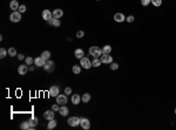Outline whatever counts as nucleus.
<instances>
[{
  "label": "nucleus",
  "instance_id": "c85d7f7f",
  "mask_svg": "<svg viewBox=\"0 0 176 130\" xmlns=\"http://www.w3.org/2000/svg\"><path fill=\"white\" fill-rule=\"evenodd\" d=\"M7 54H8V50H6L5 48H0V58L4 59L7 56Z\"/></svg>",
  "mask_w": 176,
  "mask_h": 130
},
{
  "label": "nucleus",
  "instance_id": "f03ea898",
  "mask_svg": "<svg viewBox=\"0 0 176 130\" xmlns=\"http://www.w3.org/2000/svg\"><path fill=\"white\" fill-rule=\"evenodd\" d=\"M80 66H82V68H85V69H89L90 67H93L90 60L88 58H86V56H83L82 59H80Z\"/></svg>",
  "mask_w": 176,
  "mask_h": 130
},
{
  "label": "nucleus",
  "instance_id": "393cba45",
  "mask_svg": "<svg viewBox=\"0 0 176 130\" xmlns=\"http://www.w3.org/2000/svg\"><path fill=\"white\" fill-rule=\"evenodd\" d=\"M41 56H42V59H44L45 61H47V60H50V52H48V50H45V52H42V54H41Z\"/></svg>",
  "mask_w": 176,
  "mask_h": 130
},
{
  "label": "nucleus",
  "instance_id": "9b49d317",
  "mask_svg": "<svg viewBox=\"0 0 176 130\" xmlns=\"http://www.w3.org/2000/svg\"><path fill=\"white\" fill-rule=\"evenodd\" d=\"M28 69H29V68L27 67V65H20L18 67V73L20 75H26L28 72Z\"/></svg>",
  "mask_w": 176,
  "mask_h": 130
},
{
  "label": "nucleus",
  "instance_id": "a19ab883",
  "mask_svg": "<svg viewBox=\"0 0 176 130\" xmlns=\"http://www.w3.org/2000/svg\"><path fill=\"white\" fill-rule=\"evenodd\" d=\"M175 114H176V108H175Z\"/></svg>",
  "mask_w": 176,
  "mask_h": 130
},
{
  "label": "nucleus",
  "instance_id": "f8f14e48",
  "mask_svg": "<svg viewBox=\"0 0 176 130\" xmlns=\"http://www.w3.org/2000/svg\"><path fill=\"white\" fill-rule=\"evenodd\" d=\"M54 110H47V111H45V114H44V117H45L46 120H48V121H50V120H54Z\"/></svg>",
  "mask_w": 176,
  "mask_h": 130
},
{
  "label": "nucleus",
  "instance_id": "6ab92c4d",
  "mask_svg": "<svg viewBox=\"0 0 176 130\" xmlns=\"http://www.w3.org/2000/svg\"><path fill=\"white\" fill-rule=\"evenodd\" d=\"M74 54H75V56H76L77 59H82L83 56H85V53H83V49H81V48H77V49H75Z\"/></svg>",
  "mask_w": 176,
  "mask_h": 130
},
{
  "label": "nucleus",
  "instance_id": "58836bf2",
  "mask_svg": "<svg viewBox=\"0 0 176 130\" xmlns=\"http://www.w3.org/2000/svg\"><path fill=\"white\" fill-rule=\"evenodd\" d=\"M65 94H66V95H71V94H72V89H71L69 87H67V88L65 89Z\"/></svg>",
  "mask_w": 176,
  "mask_h": 130
},
{
  "label": "nucleus",
  "instance_id": "a878e982",
  "mask_svg": "<svg viewBox=\"0 0 176 130\" xmlns=\"http://www.w3.org/2000/svg\"><path fill=\"white\" fill-rule=\"evenodd\" d=\"M81 100H82V102L83 103H88L90 101V95L89 94H83L82 95V97H81Z\"/></svg>",
  "mask_w": 176,
  "mask_h": 130
},
{
  "label": "nucleus",
  "instance_id": "39448f33",
  "mask_svg": "<svg viewBox=\"0 0 176 130\" xmlns=\"http://www.w3.org/2000/svg\"><path fill=\"white\" fill-rule=\"evenodd\" d=\"M80 121H81V118H79L76 116H73V117H69L67 122L71 127H77L80 124Z\"/></svg>",
  "mask_w": 176,
  "mask_h": 130
},
{
  "label": "nucleus",
  "instance_id": "bb28decb",
  "mask_svg": "<svg viewBox=\"0 0 176 130\" xmlns=\"http://www.w3.org/2000/svg\"><path fill=\"white\" fill-rule=\"evenodd\" d=\"M101 60H99V59L98 58H95L94 60H93V61H92V66H93V67H99V66H101Z\"/></svg>",
  "mask_w": 176,
  "mask_h": 130
},
{
  "label": "nucleus",
  "instance_id": "20e7f679",
  "mask_svg": "<svg viewBox=\"0 0 176 130\" xmlns=\"http://www.w3.org/2000/svg\"><path fill=\"white\" fill-rule=\"evenodd\" d=\"M67 101H68V99H67V95L65 94H59L58 96H56V103L58 104H61V106H65V104L67 103Z\"/></svg>",
  "mask_w": 176,
  "mask_h": 130
},
{
  "label": "nucleus",
  "instance_id": "dca6fc26",
  "mask_svg": "<svg viewBox=\"0 0 176 130\" xmlns=\"http://www.w3.org/2000/svg\"><path fill=\"white\" fill-rule=\"evenodd\" d=\"M59 112H60L61 116H67L68 112H69V109L66 106H62V107H60V109H59Z\"/></svg>",
  "mask_w": 176,
  "mask_h": 130
},
{
  "label": "nucleus",
  "instance_id": "cd10ccee",
  "mask_svg": "<svg viewBox=\"0 0 176 130\" xmlns=\"http://www.w3.org/2000/svg\"><path fill=\"white\" fill-rule=\"evenodd\" d=\"M8 55H9V56H12V58L17 56V49H15V48H13V47H11V48L8 49Z\"/></svg>",
  "mask_w": 176,
  "mask_h": 130
},
{
  "label": "nucleus",
  "instance_id": "b1692460",
  "mask_svg": "<svg viewBox=\"0 0 176 130\" xmlns=\"http://www.w3.org/2000/svg\"><path fill=\"white\" fill-rule=\"evenodd\" d=\"M20 128L23 130H27V129H31V126H29V122L28 121H25L20 124Z\"/></svg>",
  "mask_w": 176,
  "mask_h": 130
},
{
  "label": "nucleus",
  "instance_id": "1a4fd4ad",
  "mask_svg": "<svg viewBox=\"0 0 176 130\" xmlns=\"http://www.w3.org/2000/svg\"><path fill=\"white\" fill-rule=\"evenodd\" d=\"M48 94H50V96H52V97H56V96L59 95V87H56V86L50 87Z\"/></svg>",
  "mask_w": 176,
  "mask_h": 130
},
{
  "label": "nucleus",
  "instance_id": "5701e85b",
  "mask_svg": "<svg viewBox=\"0 0 176 130\" xmlns=\"http://www.w3.org/2000/svg\"><path fill=\"white\" fill-rule=\"evenodd\" d=\"M56 124H58V123H56V121H55V120H50V122H48V124H47V129H54L55 127H56Z\"/></svg>",
  "mask_w": 176,
  "mask_h": 130
},
{
  "label": "nucleus",
  "instance_id": "7c9ffc66",
  "mask_svg": "<svg viewBox=\"0 0 176 130\" xmlns=\"http://www.w3.org/2000/svg\"><path fill=\"white\" fill-rule=\"evenodd\" d=\"M151 4L155 6V7H158L162 5V0H151Z\"/></svg>",
  "mask_w": 176,
  "mask_h": 130
},
{
  "label": "nucleus",
  "instance_id": "423d86ee",
  "mask_svg": "<svg viewBox=\"0 0 176 130\" xmlns=\"http://www.w3.org/2000/svg\"><path fill=\"white\" fill-rule=\"evenodd\" d=\"M44 68H45L46 72H53L55 68V65L53 61H50V60H47L45 62V65H44Z\"/></svg>",
  "mask_w": 176,
  "mask_h": 130
},
{
  "label": "nucleus",
  "instance_id": "2f4dec72",
  "mask_svg": "<svg viewBox=\"0 0 176 130\" xmlns=\"http://www.w3.org/2000/svg\"><path fill=\"white\" fill-rule=\"evenodd\" d=\"M25 62H26V65H27V66H31L32 63L34 62V60H33L32 58H29V56H27V58L25 59Z\"/></svg>",
  "mask_w": 176,
  "mask_h": 130
},
{
  "label": "nucleus",
  "instance_id": "aec40b11",
  "mask_svg": "<svg viewBox=\"0 0 176 130\" xmlns=\"http://www.w3.org/2000/svg\"><path fill=\"white\" fill-rule=\"evenodd\" d=\"M28 122H29L31 129H34V128L36 127V124H38V118H36V117H32V118L28 120Z\"/></svg>",
  "mask_w": 176,
  "mask_h": 130
},
{
  "label": "nucleus",
  "instance_id": "2eb2a0df",
  "mask_svg": "<svg viewBox=\"0 0 176 130\" xmlns=\"http://www.w3.org/2000/svg\"><path fill=\"white\" fill-rule=\"evenodd\" d=\"M114 20H115L116 22H122V21L126 20V17H125L122 13H116L115 15H114Z\"/></svg>",
  "mask_w": 176,
  "mask_h": 130
},
{
  "label": "nucleus",
  "instance_id": "0eeeda50",
  "mask_svg": "<svg viewBox=\"0 0 176 130\" xmlns=\"http://www.w3.org/2000/svg\"><path fill=\"white\" fill-rule=\"evenodd\" d=\"M101 62L110 65V63L113 62V58L110 56V54H102V56H101Z\"/></svg>",
  "mask_w": 176,
  "mask_h": 130
},
{
  "label": "nucleus",
  "instance_id": "72a5a7b5",
  "mask_svg": "<svg viewBox=\"0 0 176 130\" xmlns=\"http://www.w3.org/2000/svg\"><path fill=\"white\" fill-rule=\"evenodd\" d=\"M26 9H27L26 5H20V7H19V12H20V13H24V12H26Z\"/></svg>",
  "mask_w": 176,
  "mask_h": 130
},
{
  "label": "nucleus",
  "instance_id": "f704fd0d",
  "mask_svg": "<svg viewBox=\"0 0 176 130\" xmlns=\"http://www.w3.org/2000/svg\"><path fill=\"white\" fill-rule=\"evenodd\" d=\"M85 36V32L83 31H79L76 33V38H79V39H81V38H83Z\"/></svg>",
  "mask_w": 176,
  "mask_h": 130
},
{
  "label": "nucleus",
  "instance_id": "f3484780",
  "mask_svg": "<svg viewBox=\"0 0 176 130\" xmlns=\"http://www.w3.org/2000/svg\"><path fill=\"white\" fill-rule=\"evenodd\" d=\"M9 7H11V9H13V11H17V9H19L20 5H19L18 0H12V1H11V4H9Z\"/></svg>",
  "mask_w": 176,
  "mask_h": 130
},
{
  "label": "nucleus",
  "instance_id": "4be33fe9",
  "mask_svg": "<svg viewBox=\"0 0 176 130\" xmlns=\"http://www.w3.org/2000/svg\"><path fill=\"white\" fill-rule=\"evenodd\" d=\"M101 52H102V54H110V52H112V47L109 45H106L103 46V48L101 49Z\"/></svg>",
  "mask_w": 176,
  "mask_h": 130
},
{
  "label": "nucleus",
  "instance_id": "c9c22d12",
  "mask_svg": "<svg viewBox=\"0 0 176 130\" xmlns=\"http://www.w3.org/2000/svg\"><path fill=\"white\" fill-rule=\"evenodd\" d=\"M151 2V0H141V5L142 6H148Z\"/></svg>",
  "mask_w": 176,
  "mask_h": 130
},
{
  "label": "nucleus",
  "instance_id": "e433bc0d",
  "mask_svg": "<svg viewBox=\"0 0 176 130\" xmlns=\"http://www.w3.org/2000/svg\"><path fill=\"white\" fill-rule=\"evenodd\" d=\"M126 20H127V21H128V22H133V21L135 20V18H134L133 15H128V17H127V18H126Z\"/></svg>",
  "mask_w": 176,
  "mask_h": 130
},
{
  "label": "nucleus",
  "instance_id": "9d476101",
  "mask_svg": "<svg viewBox=\"0 0 176 130\" xmlns=\"http://www.w3.org/2000/svg\"><path fill=\"white\" fill-rule=\"evenodd\" d=\"M80 126L82 127V129H86L88 130L90 128V122L88 118H81V121H80Z\"/></svg>",
  "mask_w": 176,
  "mask_h": 130
},
{
  "label": "nucleus",
  "instance_id": "ddd939ff",
  "mask_svg": "<svg viewBox=\"0 0 176 130\" xmlns=\"http://www.w3.org/2000/svg\"><path fill=\"white\" fill-rule=\"evenodd\" d=\"M45 62L46 61L42 59V56H38V58L34 59V63H35V66H38V67H44Z\"/></svg>",
  "mask_w": 176,
  "mask_h": 130
},
{
  "label": "nucleus",
  "instance_id": "473e14b6",
  "mask_svg": "<svg viewBox=\"0 0 176 130\" xmlns=\"http://www.w3.org/2000/svg\"><path fill=\"white\" fill-rule=\"evenodd\" d=\"M110 69H112V70H117V69H119V65L115 62H112L110 63Z\"/></svg>",
  "mask_w": 176,
  "mask_h": 130
},
{
  "label": "nucleus",
  "instance_id": "ea45409f",
  "mask_svg": "<svg viewBox=\"0 0 176 130\" xmlns=\"http://www.w3.org/2000/svg\"><path fill=\"white\" fill-rule=\"evenodd\" d=\"M18 59H19V60H25V55H24V54H19Z\"/></svg>",
  "mask_w": 176,
  "mask_h": 130
},
{
  "label": "nucleus",
  "instance_id": "4468645a",
  "mask_svg": "<svg viewBox=\"0 0 176 130\" xmlns=\"http://www.w3.org/2000/svg\"><path fill=\"white\" fill-rule=\"evenodd\" d=\"M52 13H53V18L54 19H60L63 15V11L60 8H56V9H54Z\"/></svg>",
  "mask_w": 176,
  "mask_h": 130
},
{
  "label": "nucleus",
  "instance_id": "79ce46f5",
  "mask_svg": "<svg viewBox=\"0 0 176 130\" xmlns=\"http://www.w3.org/2000/svg\"><path fill=\"white\" fill-rule=\"evenodd\" d=\"M96 1H100V0H96Z\"/></svg>",
  "mask_w": 176,
  "mask_h": 130
},
{
  "label": "nucleus",
  "instance_id": "412c9836",
  "mask_svg": "<svg viewBox=\"0 0 176 130\" xmlns=\"http://www.w3.org/2000/svg\"><path fill=\"white\" fill-rule=\"evenodd\" d=\"M48 22L50 23V25H52V26H55V27H59L60 26V25H61V22H60V20H59V19H50V21H48Z\"/></svg>",
  "mask_w": 176,
  "mask_h": 130
},
{
  "label": "nucleus",
  "instance_id": "7ed1b4c3",
  "mask_svg": "<svg viewBox=\"0 0 176 130\" xmlns=\"http://www.w3.org/2000/svg\"><path fill=\"white\" fill-rule=\"evenodd\" d=\"M89 54L92 56H94V58H99L100 55L102 54L101 49H100L99 47H96V46H92L89 48Z\"/></svg>",
  "mask_w": 176,
  "mask_h": 130
},
{
  "label": "nucleus",
  "instance_id": "a211bd4d",
  "mask_svg": "<svg viewBox=\"0 0 176 130\" xmlns=\"http://www.w3.org/2000/svg\"><path fill=\"white\" fill-rule=\"evenodd\" d=\"M81 102V96L80 95H77V94H74L72 96V103L73 104H79Z\"/></svg>",
  "mask_w": 176,
  "mask_h": 130
},
{
  "label": "nucleus",
  "instance_id": "4c0bfd02",
  "mask_svg": "<svg viewBox=\"0 0 176 130\" xmlns=\"http://www.w3.org/2000/svg\"><path fill=\"white\" fill-rule=\"evenodd\" d=\"M59 109H60L59 104H53V106H52V110H54V111H59Z\"/></svg>",
  "mask_w": 176,
  "mask_h": 130
},
{
  "label": "nucleus",
  "instance_id": "6e6552de",
  "mask_svg": "<svg viewBox=\"0 0 176 130\" xmlns=\"http://www.w3.org/2000/svg\"><path fill=\"white\" fill-rule=\"evenodd\" d=\"M42 19H45L46 21H50V19H53V13L50 9H44L42 12Z\"/></svg>",
  "mask_w": 176,
  "mask_h": 130
},
{
  "label": "nucleus",
  "instance_id": "f257e3e1",
  "mask_svg": "<svg viewBox=\"0 0 176 130\" xmlns=\"http://www.w3.org/2000/svg\"><path fill=\"white\" fill-rule=\"evenodd\" d=\"M9 20H11L12 22H19V21L21 20V13H20L19 11H13L12 14L9 15Z\"/></svg>",
  "mask_w": 176,
  "mask_h": 130
},
{
  "label": "nucleus",
  "instance_id": "c756f323",
  "mask_svg": "<svg viewBox=\"0 0 176 130\" xmlns=\"http://www.w3.org/2000/svg\"><path fill=\"white\" fill-rule=\"evenodd\" d=\"M72 70L74 74H80V72H81V66H73Z\"/></svg>",
  "mask_w": 176,
  "mask_h": 130
}]
</instances>
